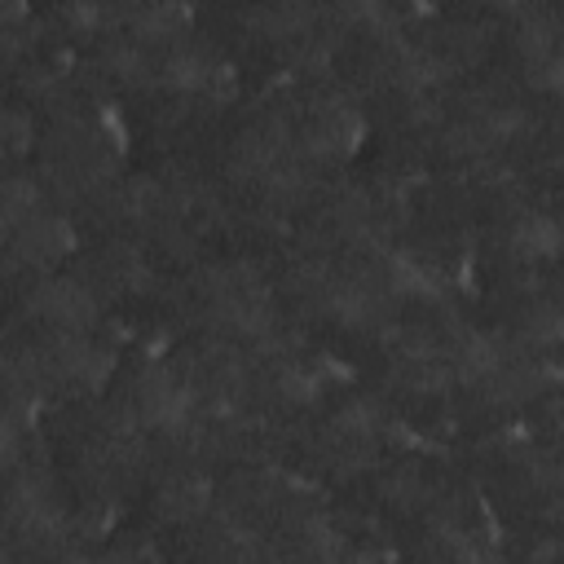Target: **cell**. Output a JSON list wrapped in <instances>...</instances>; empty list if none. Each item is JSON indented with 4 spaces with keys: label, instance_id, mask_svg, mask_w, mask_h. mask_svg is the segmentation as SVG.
<instances>
[{
    "label": "cell",
    "instance_id": "1",
    "mask_svg": "<svg viewBox=\"0 0 564 564\" xmlns=\"http://www.w3.org/2000/svg\"><path fill=\"white\" fill-rule=\"evenodd\" d=\"M40 308H44V317H53L66 335H79V330L93 322L97 300H93V291H88L84 282H75V278H57V282H44V291H40Z\"/></svg>",
    "mask_w": 564,
    "mask_h": 564
},
{
    "label": "cell",
    "instance_id": "3",
    "mask_svg": "<svg viewBox=\"0 0 564 564\" xmlns=\"http://www.w3.org/2000/svg\"><path fill=\"white\" fill-rule=\"evenodd\" d=\"M159 507H163V516H172V520L198 516V511L207 507V480H203L198 471H176V476H167V485L159 489Z\"/></svg>",
    "mask_w": 564,
    "mask_h": 564
},
{
    "label": "cell",
    "instance_id": "2",
    "mask_svg": "<svg viewBox=\"0 0 564 564\" xmlns=\"http://www.w3.org/2000/svg\"><path fill=\"white\" fill-rule=\"evenodd\" d=\"M13 247H18V260H26V264H44V260L62 256V247H66V225H62L57 216H40V212H31V216L18 225Z\"/></svg>",
    "mask_w": 564,
    "mask_h": 564
},
{
    "label": "cell",
    "instance_id": "4",
    "mask_svg": "<svg viewBox=\"0 0 564 564\" xmlns=\"http://www.w3.org/2000/svg\"><path fill=\"white\" fill-rule=\"evenodd\" d=\"M555 242H560V229H555L551 216L529 212V216L516 220V247H520V251H529V256H551Z\"/></svg>",
    "mask_w": 564,
    "mask_h": 564
}]
</instances>
